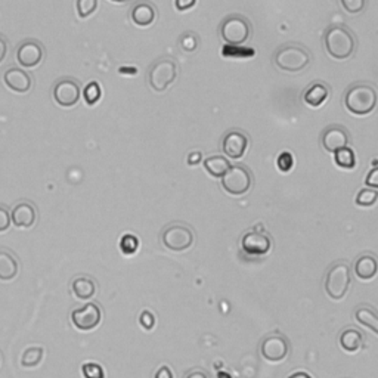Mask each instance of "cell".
I'll list each match as a JSON object with an SVG mask.
<instances>
[{"mask_svg": "<svg viewBox=\"0 0 378 378\" xmlns=\"http://www.w3.org/2000/svg\"><path fill=\"white\" fill-rule=\"evenodd\" d=\"M323 42H326V49L328 52V55L339 61L352 57L356 48L354 34L342 25L330 27L326 36H323Z\"/></svg>", "mask_w": 378, "mask_h": 378, "instance_id": "1", "label": "cell"}, {"mask_svg": "<svg viewBox=\"0 0 378 378\" xmlns=\"http://www.w3.org/2000/svg\"><path fill=\"white\" fill-rule=\"evenodd\" d=\"M378 94L370 85H355L346 92L344 105L355 115H367L377 106Z\"/></svg>", "mask_w": 378, "mask_h": 378, "instance_id": "2", "label": "cell"}, {"mask_svg": "<svg viewBox=\"0 0 378 378\" xmlns=\"http://www.w3.org/2000/svg\"><path fill=\"white\" fill-rule=\"evenodd\" d=\"M310 62L309 52L299 45L282 46L275 53V65L282 71L299 73L304 70Z\"/></svg>", "mask_w": 378, "mask_h": 378, "instance_id": "3", "label": "cell"}, {"mask_svg": "<svg viewBox=\"0 0 378 378\" xmlns=\"http://www.w3.org/2000/svg\"><path fill=\"white\" fill-rule=\"evenodd\" d=\"M350 267L340 262L330 267L326 276V291L332 300H342L350 287Z\"/></svg>", "mask_w": 378, "mask_h": 378, "instance_id": "4", "label": "cell"}, {"mask_svg": "<svg viewBox=\"0 0 378 378\" xmlns=\"http://www.w3.org/2000/svg\"><path fill=\"white\" fill-rule=\"evenodd\" d=\"M178 76V65L174 61L163 58L158 59L148 73V83L155 92H164Z\"/></svg>", "mask_w": 378, "mask_h": 378, "instance_id": "5", "label": "cell"}, {"mask_svg": "<svg viewBox=\"0 0 378 378\" xmlns=\"http://www.w3.org/2000/svg\"><path fill=\"white\" fill-rule=\"evenodd\" d=\"M220 36L226 45L239 46L246 43L250 37V24L244 17H227L220 27Z\"/></svg>", "mask_w": 378, "mask_h": 378, "instance_id": "6", "label": "cell"}, {"mask_svg": "<svg viewBox=\"0 0 378 378\" xmlns=\"http://www.w3.org/2000/svg\"><path fill=\"white\" fill-rule=\"evenodd\" d=\"M161 242L172 251H185L194 244V234L188 226L174 223L167 226L161 234Z\"/></svg>", "mask_w": 378, "mask_h": 378, "instance_id": "7", "label": "cell"}, {"mask_svg": "<svg viewBox=\"0 0 378 378\" xmlns=\"http://www.w3.org/2000/svg\"><path fill=\"white\" fill-rule=\"evenodd\" d=\"M222 186L227 194L244 195L251 188V174L242 166H232L222 178Z\"/></svg>", "mask_w": 378, "mask_h": 378, "instance_id": "8", "label": "cell"}, {"mask_svg": "<svg viewBox=\"0 0 378 378\" xmlns=\"http://www.w3.org/2000/svg\"><path fill=\"white\" fill-rule=\"evenodd\" d=\"M102 319L101 307L97 303H88L73 310L71 321L80 331H92L97 328Z\"/></svg>", "mask_w": 378, "mask_h": 378, "instance_id": "9", "label": "cell"}, {"mask_svg": "<svg viewBox=\"0 0 378 378\" xmlns=\"http://www.w3.org/2000/svg\"><path fill=\"white\" fill-rule=\"evenodd\" d=\"M80 94H82V89L74 78L65 77L57 82L55 88H53V99L64 108L76 106L80 101Z\"/></svg>", "mask_w": 378, "mask_h": 378, "instance_id": "10", "label": "cell"}, {"mask_svg": "<svg viewBox=\"0 0 378 378\" xmlns=\"http://www.w3.org/2000/svg\"><path fill=\"white\" fill-rule=\"evenodd\" d=\"M290 350V344L287 339L281 334H272L267 335L266 339L262 342L260 352L262 356L269 360V362H281L287 358Z\"/></svg>", "mask_w": 378, "mask_h": 378, "instance_id": "11", "label": "cell"}, {"mask_svg": "<svg viewBox=\"0 0 378 378\" xmlns=\"http://www.w3.org/2000/svg\"><path fill=\"white\" fill-rule=\"evenodd\" d=\"M45 57V49L37 40H25L17 49V59L24 69H34Z\"/></svg>", "mask_w": 378, "mask_h": 378, "instance_id": "12", "label": "cell"}, {"mask_svg": "<svg viewBox=\"0 0 378 378\" xmlns=\"http://www.w3.org/2000/svg\"><path fill=\"white\" fill-rule=\"evenodd\" d=\"M247 146H248L247 136L238 130H231L229 133H226V136L223 138V142H222L223 154L234 160H238L244 155L247 151Z\"/></svg>", "mask_w": 378, "mask_h": 378, "instance_id": "13", "label": "cell"}, {"mask_svg": "<svg viewBox=\"0 0 378 378\" xmlns=\"http://www.w3.org/2000/svg\"><path fill=\"white\" fill-rule=\"evenodd\" d=\"M272 242L269 239L266 234L253 231L246 234L241 239V247L246 253L251 255H263L267 254L269 250H271Z\"/></svg>", "mask_w": 378, "mask_h": 378, "instance_id": "14", "label": "cell"}, {"mask_svg": "<svg viewBox=\"0 0 378 378\" xmlns=\"http://www.w3.org/2000/svg\"><path fill=\"white\" fill-rule=\"evenodd\" d=\"M4 82L5 85L15 93H27L31 89L33 80L30 77V74L17 69V66H10L4 74Z\"/></svg>", "mask_w": 378, "mask_h": 378, "instance_id": "15", "label": "cell"}, {"mask_svg": "<svg viewBox=\"0 0 378 378\" xmlns=\"http://www.w3.org/2000/svg\"><path fill=\"white\" fill-rule=\"evenodd\" d=\"M10 218H12L13 226L21 227V229H29L36 223L37 210L30 201H21L12 209Z\"/></svg>", "mask_w": 378, "mask_h": 378, "instance_id": "16", "label": "cell"}, {"mask_svg": "<svg viewBox=\"0 0 378 378\" xmlns=\"http://www.w3.org/2000/svg\"><path fill=\"white\" fill-rule=\"evenodd\" d=\"M349 145V134L342 126H331L322 134V146L326 151L335 154L342 148Z\"/></svg>", "mask_w": 378, "mask_h": 378, "instance_id": "17", "label": "cell"}, {"mask_svg": "<svg viewBox=\"0 0 378 378\" xmlns=\"http://www.w3.org/2000/svg\"><path fill=\"white\" fill-rule=\"evenodd\" d=\"M71 291L80 300H89L97 293V281L90 276L82 275L73 279Z\"/></svg>", "mask_w": 378, "mask_h": 378, "instance_id": "18", "label": "cell"}, {"mask_svg": "<svg viewBox=\"0 0 378 378\" xmlns=\"http://www.w3.org/2000/svg\"><path fill=\"white\" fill-rule=\"evenodd\" d=\"M378 272V262L371 254H363L355 263V275L360 281H371Z\"/></svg>", "mask_w": 378, "mask_h": 378, "instance_id": "19", "label": "cell"}, {"mask_svg": "<svg viewBox=\"0 0 378 378\" xmlns=\"http://www.w3.org/2000/svg\"><path fill=\"white\" fill-rule=\"evenodd\" d=\"M18 260L9 250H0V281H12L18 275Z\"/></svg>", "mask_w": 378, "mask_h": 378, "instance_id": "20", "label": "cell"}, {"mask_svg": "<svg viewBox=\"0 0 378 378\" xmlns=\"http://www.w3.org/2000/svg\"><path fill=\"white\" fill-rule=\"evenodd\" d=\"M130 17H132V21L136 25L148 27V25H151L155 21L157 10L151 4L141 2V4L133 6Z\"/></svg>", "mask_w": 378, "mask_h": 378, "instance_id": "21", "label": "cell"}, {"mask_svg": "<svg viewBox=\"0 0 378 378\" xmlns=\"http://www.w3.org/2000/svg\"><path fill=\"white\" fill-rule=\"evenodd\" d=\"M339 343L342 346V349L347 354H356L362 349L363 346V335L359 330L356 328H346L343 330V332L340 334Z\"/></svg>", "mask_w": 378, "mask_h": 378, "instance_id": "22", "label": "cell"}, {"mask_svg": "<svg viewBox=\"0 0 378 378\" xmlns=\"http://www.w3.org/2000/svg\"><path fill=\"white\" fill-rule=\"evenodd\" d=\"M330 97V90L323 83H314L312 86H309L307 90L303 94V101L309 105L318 108L321 106L323 102H327Z\"/></svg>", "mask_w": 378, "mask_h": 378, "instance_id": "23", "label": "cell"}, {"mask_svg": "<svg viewBox=\"0 0 378 378\" xmlns=\"http://www.w3.org/2000/svg\"><path fill=\"white\" fill-rule=\"evenodd\" d=\"M356 321L378 335V312L370 306H360L355 312Z\"/></svg>", "mask_w": 378, "mask_h": 378, "instance_id": "24", "label": "cell"}, {"mask_svg": "<svg viewBox=\"0 0 378 378\" xmlns=\"http://www.w3.org/2000/svg\"><path fill=\"white\" fill-rule=\"evenodd\" d=\"M204 169L207 170L209 174H211L213 178H223L226 172L231 169V164H229V161L222 157V155H213L209 157L207 160H204Z\"/></svg>", "mask_w": 378, "mask_h": 378, "instance_id": "25", "label": "cell"}, {"mask_svg": "<svg viewBox=\"0 0 378 378\" xmlns=\"http://www.w3.org/2000/svg\"><path fill=\"white\" fill-rule=\"evenodd\" d=\"M45 355V350L42 346H31L25 349L21 356V365L24 368H36L40 362H42Z\"/></svg>", "mask_w": 378, "mask_h": 378, "instance_id": "26", "label": "cell"}, {"mask_svg": "<svg viewBox=\"0 0 378 378\" xmlns=\"http://www.w3.org/2000/svg\"><path fill=\"white\" fill-rule=\"evenodd\" d=\"M335 164L342 169H346V170L355 169V164H356L355 153L350 150L349 146L342 148V150L335 153Z\"/></svg>", "mask_w": 378, "mask_h": 378, "instance_id": "27", "label": "cell"}, {"mask_svg": "<svg viewBox=\"0 0 378 378\" xmlns=\"http://www.w3.org/2000/svg\"><path fill=\"white\" fill-rule=\"evenodd\" d=\"M222 55L225 58H231V59H244V58L253 57L254 50L250 48H239V46L226 45L222 50Z\"/></svg>", "mask_w": 378, "mask_h": 378, "instance_id": "28", "label": "cell"}, {"mask_svg": "<svg viewBox=\"0 0 378 378\" xmlns=\"http://www.w3.org/2000/svg\"><path fill=\"white\" fill-rule=\"evenodd\" d=\"M378 200V192L372 188L360 189L356 195V204L360 207H371L374 206Z\"/></svg>", "mask_w": 378, "mask_h": 378, "instance_id": "29", "label": "cell"}, {"mask_svg": "<svg viewBox=\"0 0 378 378\" xmlns=\"http://www.w3.org/2000/svg\"><path fill=\"white\" fill-rule=\"evenodd\" d=\"M83 97H85V101H86L88 105H94V104H97L101 99V97H102V90H101L99 83L98 82H90L85 88Z\"/></svg>", "mask_w": 378, "mask_h": 378, "instance_id": "30", "label": "cell"}, {"mask_svg": "<svg viewBox=\"0 0 378 378\" xmlns=\"http://www.w3.org/2000/svg\"><path fill=\"white\" fill-rule=\"evenodd\" d=\"M138 247H139V239L132 234H126V235H123V238L120 239V250L123 251L125 254L136 253Z\"/></svg>", "mask_w": 378, "mask_h": 378, "instance_id": "31", "label": "cell"}, {"mask_svg": "<svg viewBox=\"0 0 378 378\" xmlns=\"http://www.w3.org/2000/svg\"><path fill=\"white\" fill-rule=\"evenodd\" d=\"M98 8V0H77V12L80 18H88Z\"/></svg>", "mask_w": 378, "mask_h": 378, "instance_id": "32", "label": "cell"}, {"mask_svg": "<svg viewBox=\"0 0 378 378\" xmlns=\"http://www.w3.org/2000/svg\"><path fill=\"white\" fill-rule=\"evenodd\" d=\"M82 372L85 378H105L104 368L97 362H86L82 367Z\"/></svg>", "mask_w": 378, "mask_h": 378, "instance_id": "33", "label": "cell"}, {"mask_svg": "<svg viewBox=\"0 0 378 378\" xmlns=\"http://www.w3.org/2000/svg\"><path fill=\"white\" fill-rule=\"evenodd\" d=\"M342 6L349 13H359L367 5V0H340Z\"/></svg>", "mask_w": 378, "mask_h": 378, "instance_id": "34", "label": "cell"}, {"mask_svg": "<svg viewBox=\"0 0 378 378\" xmlns=\"http://www.w3.org/2000/svg\"><path fill=\"white\" fill-rule=\"evenodd\" d=\"M276 164H278V169L281 172H290L294 166V158L290 153H282L279 157H278V161H276Z\"/></svg>", "mask_w": 378, "mask_h": 378, "instance_id": "35", "label": "cell"}, {"mask_svg": "<svg viewBox=\"0 0 378 378\" xmlns=\"http://www.w3.org/2000/svg\"><path fill=\"white\" fill-rule=\"evenodd\" d=\"M12 218H10V211L6 206L0 204V232H5L10 227Z\"/></svg>", "mask_w": 378, "mask_h": 378, "instance_id": "36", "label": "cell"}, {"mask_svg": "<svg viewBox=\"0 0 378 378\" xmlns=\"http://www.w3.org/2000/svg\"><path fill=\"white\" fill-rule=\"evenodd\" d=\"M139 323H141V326L145 330L150 331L155 326V318H154V315L151 312H148V310H145V312H142L141 316H139Z\"/></svg>", "mask_w": 378, "mask_h": 378, "instance_id": "37", "label": "cell"}, {"mask_svg": "<svg viewBox=\"0 0 378 378\" xmlns=\"http://www.w3.org/2000/svg\"><path fill=\"white\" fill-rule=\"evenodd\" d=\"M181 45H182V49H185V50H189V52L195 50L197 49V45H198L197 37L192 36V34H186V36L182 37Z\"/></svg>", "mask_w": 378, "mask_h": 378, "instance_id": "38", "label": "cell"}, {"mask_svg": "<svg viewBox=\"0 0 378 378\" xmlns=\"http://www.w3.org/2000/svg\"><path fill=\"white\" fill-rule=\"evenodd\" d=\"M365 183L368 188L378 189V167H374L372 170H370V173L367 174Z\"/></svg>", "mask_w": 378, "mask_h": 378, "instance_id": "39", "label": "cell"}, {"mask_svg": "<svg viewBox=\"0 0 378 378\" xmlns=\"http://www.w3.org/2000/svg\"><path fill=\"white\" fill-rule=\"evenodd\" d=\"M197 4V0H174V5H176V9L181 12H185L188 9H191Z\"/></svg>", "mask_w": 378, "mask_h": 378, "instance_id": "40", "label": "cell"}, {"mask_svg": "<svg viewBox=\"0 0 378 378\" xmlns=\"http://www.w3.org/2000/svg\"><path fill=\"white\" fill-rule=\"evenodd\" d=\"M6 53H8V43L4 36H0V64H2L6 58Z\"/></svg>", "mask_w": 378, "mask_h": 378, "instance_id": "41", "label": "cell"}, {"mask_svg": "<svg viewBox=\"0 0 378 378\" xmlns=\"http://www.w3.org/2000/svg\"><path fill=\"white\" fill-rule=\"evenodd\" d=\"M201 158H202L201 153L195 151V153H191V154L188 155V160H186V161H188V164H189V166H195V164H198V163H200Z\"/></svg>", "mask_w": 378, "mask_h": 378, "instance_id": "42", "label": "cell"}, {"mask_svg": "<svg viewBox=\"0 0 378 378\" xmlns=\"http://www.w3.org/2000/svg\"><path fill=\"white\" fill-rule=\"evenodd\" d=\"M155 378H173V372L170 371L169 367H161L155 372Z\"/></svg>", "mask_w": 378, "mask_h": 378, "instance_id": "43", "label": "cell"}, {"mask_svg": "<svg viewBox=\"0 0 378 378\" xmlns=\"http://www.w3.org/2000/svg\"><path fill=\"white\" fill-rule=\"evenodd\" d=\"M186 378H209V375L202 371H192L186 375Z\"/></svg>", "mask_w": 378, "mask_h": 378, "instance_id": "44", "label": "cell"}, {"mask_svg": "<svg viewBox=\"0 0 378 378\" xmlns=\"http://www.w3.org/2000/svg\"><path fill=\"white\" fill-rule=\"evenodd\" d=\"M288 378H312V377H310V375L306 374V372H294V374H291Z\"/></svg>", "mask_w": 378, "mask_h": 378, "instance_id": "45", "label": "cell"}, {"mask_svg": "<svg viewBox=\"0 0 378 378\" xmlns=\"http://www.w3.org/2000/svg\"><path fill=\"white\" fill-rule=\"evenodd\" d=\"M111 2H114V4H127V2H130V0H111Z\"/></svg>", "mask_w": 378, "mask_h": 378, "instance_id": "46", "label": "cell"}, {"mask_svg": "<svg viewBox=\"0 0 378 378\" xmlns=\"http://www.w3.org/2000/svg\"><path fill=\"white\" fill-rule=\"evenodd\" d=\"M219 378H231V375H227V374H225V372H220V374H219Z\"/></svg>", "mask_w": 378, "mask_h": 378, "instance_id": "47", "label": "cell"}, {"mask_svg": "<svg viewBox=\"0 0 378 378\" xmlns=\"http://www.w3.org/2000/svg\"><path fill=\"white\" fill-rule=\"evenodd\" d=\"M0 363H2V356H0Z\"/></svg>", "mask_w": 378, "mask_h": 378, "instance_id": "48", "label": "cell"}]
</instances>
